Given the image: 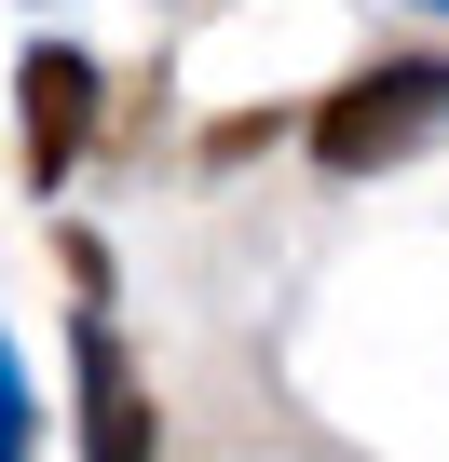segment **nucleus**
Wrapping results in <instances>:
<instances>
[{"label": "nucleus", "mask_w": 449, "mask_h": 462, "mask_svg": "<svg viewBox=\"0 0 449 462\" xmlns=\"http://www.w3.org/2000/svg\"><path fill=\"white\" fill-rule=\"evenodd\" d=\"M42 448V394H28V367L0 354V462H28Z\"/></svg>", "instance_id": "20e7f679"}, {"label": "nucleus", "mask_w": 449, "mask_h": 462, "mask_svg": "<svg viewBox=\"0 0 449 462\" xmlns=\"http://www.w3.org/2000/svg\"><path fill=\"white\" fill-rule=\"evenodd\" d=\"M69 367H82V462H150V381H136V354H123V327L82 300L69 313Z\"/></svg>", "instance_id": "7ed1b4c3"}, {"label": "nucleus", "mask_w": 449, "mask_h": 462, "mask_svg": "<svg viewBox=\"0 0 449 462\" xmlns=\"http://www.w3.org/2000/svg\"><path fill=\"white\" fill-rule=\"evenodd\" d=\"M449 123V55H368V69H341L327 96H313V163L327 177H381V163H408L422 136Z\"/></svg>", "instance_id": "f257e3e1"}, {"label": "nucleus", "mask_w": 449, "mask_h": 462, "mask_svg": "<svg viewBox=\"0 0 449 462\" xmlns=\"http://www.w3.org/2000/svg\"><path fill=\"white\" fill-rule=\"evenodd\" d=\"M96 96H109V82H96L82 42H28V55H14V136H28V190H42V204L82 177V150H96Z\"/></svg>", "instance_id": "f03ea898"}]
</instances>
